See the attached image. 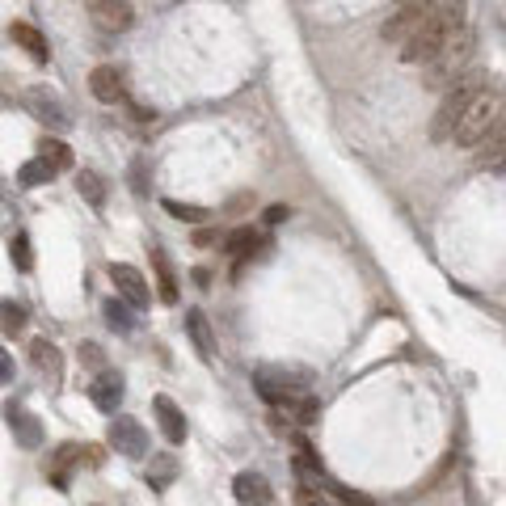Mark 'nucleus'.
<instances>
[{
	"mask_svg": "<svg viewBox=\"0 0 506 506\" xmlns=\"http://www.w3.org/2000/svg\"><path fill=\"white\" fill-rule=\"evenodd\" d=\"M38 152H43V160H51L55 169H68L72 165V148L64 140H43L38 144Z\"/></svg>",
	"mask_w": 506,
	"mask_h": 506,
	"instance_id": "a878e982",
	"label": "nucleus"
},
{
	"mask_svg": "<svg viewBox=\"0 0 506 506\" xmlns=\"http://www.w3.org/2000/svg\"><path fill=\"white\" fill-rule=\"evenodd\" d=\"M481 85H489L486 72H464V76H460L452 89H443V102H439V110H435V127H431L439 140H448V136H452V122L460 119V110L469 105V97Z\"/></svg>",
	"mask_w": 506,
	"mask_h": 506,
	"instance_id": "7ed1b4c3",
	"label": "nucleus"
},
{
	"mask_svg": "<svg viewBox=\"0 0 506 506\" xmlns=\"http://www.w3.org/2000/svg\"><path fill=\"white\" fill-rule=\"evenodd\" d=\"M333 498H338V506H380V502H371V498L354 494V489H342V486H333Z\"/></svg>",
	"mask_w": 506,
	"mask_h": 506,
	"instance_id": "c756f323",
	"label": "nucleus"
},
{
	"mask_svg": "<svg viewBox=\"0 0 506 506\" xmlns=\"http://www.w3.org/2000/svg\"><path fill=\"white\" fill-rule=\"evenodd\" d=\"M186 333L194 338L199 354L211 363V359H215V338H211V321H207V313H203V308H191V313H186Z\"/></svg>",
	"mask_w": 506,
	"mask_h": 506,
	"instance_id": "2eb2a0df",
	"label": "nucleus"
},
{
	"mask_svg": "<svg viewBox=\"0 0 506 506\" xmlns=\"http://www.w3.org/2000/svg\"><path fill=\"white\" fill-rule=\"evenodd\" d=\"M76 191L85 194V199H89V203H93V207H102V203H105L102 177H97V174H89V169H85V174H76Z\"/></svg>",
	"mask_w": 506,
	"mask_h": 506,
	"instance_id": "bb28decb",
	"label": "nucleus"
},
{
	"mask_svg": "<svg viewBox=\"0 0 506 506\" xmlns=\"http://www.w3.org/2000/svg\"><path fill=\"white\" fill-rule=\"evenodd\" d=\"M258 245H262V237H258L253 228H232L224 237V253L232 262H249V258L258 253Z\"/></svg>",
	"mask_w": 506,
	"mask_h": 506,
	"instance_id": "4468645a",
	"label": "nucleus"
},
{
	"mask_svg": "<svg viewBox=\"0 0 506 506\" xmlns=\"http://www.w3.org/2000/svg\"><path fill=\"white\" fill-rule=\"evenodd\" d=\"M110 443H114L119 455H127V460H144V455H148V431H144L136 418H127V414H119V418L110 422Z\"/></svg>",
	"mask_w": 506,
	"mask_h": 506,
	"instance_id": "423d86ee",
	"label": "nucleus"
},
{
	"mask_svg": "<svg viewBox=\"0 0 506 506\" xmlns=\"http://www.w3.org/2000/svg\"><path fill=\"white\" fill-rule=\"evenodd\" d=\"M502 114H506V97H502V89L489 81V85L477 89L469 97V105L460 110V119L452 122V136H448V140L460 144V148H477V144L502 122Z\"/></svg>",
	"mask_w": 506,
	"mask_h": 506,
	"instance_id": "f03ea898",
	"label": "nucleus"
},
{
	"mask_svg": "<svg viewBox=\"0 0 506 506\" xmlns=\"http://www.w3.org/2000/svg\"><path fill=\"white\" fill-rule=\"evenodd\" d=\"M152 270H157V296L160 304H177V275L169 258H165V249H152Z\"/></svg>",
	"mask_w": 506,
	"mask_h": 506,
	"instance_id": "a211bd4d",
	"label": "nucleus"
},
{
	"mask_svg": "<svg viewBox=\"0 0 506 506\" xmlns=\"http://www.w3.org/2000/svg\"><path fill=\"white\" fill-rule=\"evenodd\" d=\"M477 148H481V152H477V160H481V165H489V160H502V157H506V114H502V122H498V127L489 131L486 140L477 144Z\"/></svg>",
	"mask_w": 506,
	"mask_h": 506,
	"instance_id": "412c9836",
	"label": "nucleus"
},
{
	"mask_svg": "<svg viewBox=\"0 0 506 506\" xmlns=\"http://www.w3.org/2000/svg\"><path fill=\"white\" fill-rule=\"evenodd\" d=\"M435 4H439V0H401V9L385 21V30H380V35H385L388 43H397V47H401L405 38L414 35L426 18H431V9H435Z\"/></svg>",
	"mask_w": 506,
	"mask_h": 506,
	"instance_id": "39448f33",
	"label": "nucleus"
},
{
	"mask_svg": "<svg viewBox=\"0 0 506 506\" xmlns=\"http://www.w3.org/2000/svg\"><path fill=\"white\" fill-rule=\"evenodd\" d=\"M9 258H13V266H18L21 275L35 266V253H30V237H26V232H18V237H13V245H9Z\"/></svg>",
	"mask_w": 506,
	"mask_h": 506,
	"instance_id": "cd10ccee",
	"label": "nucleus"
},
{
	"mask_svg": "<svg viewBox=\"0 0 506 506\" xmlns=\"http://www.w3.org/2000/svg\"><path fill=\"white\" fill-rule=\"evenodd\" d=\"M76 354H81V363H102V346H93V342H81V350H76Z\"/></svg>",
	"mask_w": 506,
	"mask_h": 506,
	"instance_id": "7c9ffc66",
	"label": "nucleus"
},
{
	"mask_svg": "<svg viewBox=\"0 0 506 506\" xmlns=\"http://www.w3.org/2000/svg\"><path fill=\"white\" fill-rule=\"evenodd\" d=\"M13 380V359H9V350L0 346V385H9Z\"/></svg>",
	"mask_w": 506,
	"mask_h": 506,
	"instance_id": "2f4dec72",
	"label": "nucleus"
},
{
	"mask_svg": "<svg viewBox=\"0 0 506 506\" xmlns=\"http://www.w3.org/2000/svg\"><path fill=\"white\" fill-rule=\"evenodd\" d=\"M9 35H13V43H18L21 51H30V59H35V64H47V59H51V51H47V38L38 35L35 26L18 21V26H13Z\"/></svg>",
	"mask_w": 506,
	"mask_h": 506,
	"instance_id": "6ab92c4d",
	"label": "nucleus"
},
{
	"mask_svg": "<svg viewBox=\"0 0 506 506\" xmlns=\"http://www.w3.org/2000/svg\"><path fill=\"white\" fill-rule=\"evenodd\" d=\"M89 89H93V97L105 102V105H114V102L127 97V89H122V72L110 68V64H102V68L89 72Z\"/></svg>",
	"mask_w": 506,
	"mask_h": 506,
	"instance_id": "9b49d317",
	"label": "nucleus"
},
{
	"mask_svg": "<svg viewBox=\"0 0 506 506\" xmlns=\"http://www.w3.org/2000/svg\"><path fill=\"white\" fill-rule=\"evenodd\" d=\"M152 409H157L160 435L169 439V443H186V414H182L169 397H152Z\"/></svg>",
	"mask_w": 506,
	"mask_h": 506,
	"instance_id": "f8f14e48",
	"label": "nucleus"
},
{
	"mask_svg": "<svg viewBox=\"0 0 506 506\" xmlns=\"http://www.w3.org/2000/svg\"><path fill=\"white\" fill-rule=\"evenodd\" d=\"M102 316H105V325H110L114 333H136V325H140V321H136V308H131L122 296L119 300H105Z\"/></svg>",
	"mask_w": 506,
	"mask_h": 506,
	"instance_id": "f3484780",
	"label": "nucleus"
},
{
	"mask_svg": "<svg viewBox=\"0 0 506 506\" xmlns=\"http://www.w3.org/2000/svg\"><path fill=\"white\" fill-rule=\"evenodd\" d=\"M26 105H30V110H35L38 119L43 122H51V127H64V105L55 102V97H47V93H43V89H30V97H26Z\"/></svg>",
	"mask_w": 506,
	"mask_h": 506,
	"instance_id": "aec40b11",
	"label": "nucleus"
},
{
	"mask_svg": "<svg viewBox=\"0 0 506 506\" xmlns=\"http://www.w3.org/2000/svg\"><path fill=\"white\" fill-rule=\"evenodd\" d=\"M55 174H59V169H55L51 160L38 157V160H26V165H21V169H18V182H21V186H47Z\"/></svg>",
	"mask_w": 506,
	"mask_h": 506,
	"instance_id": "4be33fe9",
	"label": "nucleus"
},
{
	"mask_svg": "<svg viewBox=\"0 0 506 506\" xmlns=\"http://www.w3.org/2000/svg\"><path fill=\"white\" fill-rule=\"evenodd\" d=\"M464 30H469V4H464V0H439L435 9H431V18L401 43V59L405 64H431V59H439Z\"/></svg>",
	"mask_w": 506,
	"mask_h": 506,
	"instance_id": "f257e3e1",
	"label": "nucleus"
},
{
	"mask_svg": "<svg viewBox=\"0 0 506 506\" xmlns=\"http://www.w3.org/2000/svg\"><path fill=\"white\" fill-rule=\"evenodd\" d=\"M110 279H114V287H119V296L127 300L131 308H148V300H152V292H148V283H144V275L136 270V266L114 262V266H110Z\"/></svg>",
	"mask_w": 506,
	"mask_h": 506,
	"instance_id": "6e6552de",
	"label": "nucleus"
},
{
	"mask_svg": "<svg viewBox=\"0 0 506 506\" xmlns=\"http://www.w3.org/2000/svg\"><path fill=\"white\" fill-rule=\"evenodd\" d=\"M174 477H177V460H174V455H157V460H152V469H148V486L165 489Z\"/></svg>",
	"mask_w": 506,
	"mask_h": 506,
	"instance_id": "393cba45",
	"label": "nucleus"
},
{
	"mask_svg": "<svg viewBox=\"0 0 506 506\" xmlns=\"http://www.w3.org/2000/svg\"><path fill=\"white\" fill-rule=\"evenodd\" d=\"M89 18H93V26L105 30V35H122V30H131L136 9H131L127 0H93V4H89Z\"/></svg>",
	"mask_w": 506,
	"mask_h": 506,
	"instance_id": "0eeeda50",
	"label": "nucleus"
},
{
	"mask_svg": "<svg viewBox=\"0 0 506 506\" xmlns=\"http://www.w3.org/2000/svg\"><path fill=\"white\" fill-rule=\"evenodd\" d=\"M76 455H81V448H59V455H55V464L47 469V477H51L59 489H68V469L76 464Z\"/></svg>",
	"mask_w": 506,
	"mask_h": 506,
	"instance_id": "b1692460",
	"label": "nucleus"
},
{
	"mask_svg": "<svg viewBox=\"0 0 506 506\" xmlns=\"http://www.w3.org/2000/svg\"><path fill=\"white\" fill-rule=\"evenodd\" d=\"M122 397H127V388H122L119 371H97V380L89 385V401L97 405L102 414H119Z\"/></svg>",
	"mask_w": 506,
	"mask_h": 506,
	"instance_id": "1a4fd4ad",
	"label": "nucleus"
},
{
	"mask_svg": "<svg viewBox=\"0 0 506 506\" xmlns=\"http://www.w3.org/2000/svg\"><path fill=\"white\" fill-rule=\"evenodd\" d=\"M4 414H9V422H13V435H18L21 448H43V426H38L35 414H26V409H18V401L4 405Z\"/></svg>",
	"mask_w": 506,
	"mask_h": 506,
	"instance_id": "ddd939ff",
	"label": "nucleus"
},
{
	"mask_svg": "<svg viewBox=\"0 0 506 506\" xmlns=\"http://www.w3.org/2000/svg\"><path fill=\"white\" fill-rule=\"evenodd\" d=\"M469 59H472V30H464V35L448 47V51L439 55V59L426 64V89H452L455 81L464 76Z\"/></svg>",
	"mask_w": 506,
	"mask_h": 506,
	"instance_id": "20e7f679",
	"label": "nucleus"
},
{
	"mask_svg": "<svg viewBox=\"0 0 506 506\" xmlns=\"http://www.w3.org/2000/svg\"><path fill=\"white\" fill-rule=\"evenodd\" d=\"M30 359H35V367L43 371V376L64 380V359H59L55 342H47V338H35V342H30Z\"/></svg>",
	"mask_w": 506,
	"mask_h": 506,
	"instance_id": "dca6fc26",
	"label": "nucleus"
},
{
	"mask_svg": "<svg viewBox=\"0 0 506 506\" xmlns=\"http://www.w3.org/2000/svg\"><path fill=\"white\" fill-rule=\"evenodd\" d=\"M26 330V308L13 304V300H0V333L4 338H18Z\"/></svg>",
	"mask_w": 506,
	"mask_h": 506,
	"instance_id": "5701e85b",
	"label": "nucleus"
},
{
	"mask_svg": "<svg viewBox=\"0 0 506 506\" xmlns=\"http://www.w3.org/2000/svg\"><path fill=\"white\" fill-rule=\"evenodd\" d=\"M165 211L177 215V220H186V224H199V220H207L211 211L207 207H194V203H177V199H165Z\"/></svg>",
	"mask_w": 506,
	"mask_h": 506,
	"instance_id": "c85d7f7f",
	"label": "nucleus"
},
{
	"mask_svg": "<svg viewBox=\"0 0 506 506\" xmlns=\"http://www.w3.org/2000/svg\"><path fill=\"white\" fill-rule=\"evenodd\" d=\"M232 498L241 506H270V481H266L262 472H237V481H232Z\"/></svg>",
	"mask_w": 506,
	"mask_h": 506,
	"instance_id": "9d476101",
	"label": "nucleus"
},
{
	"mask_svg": "<svg viewBox=\"0 0 506 506\" xmlns=\"http://www.w3.org/2000/svg\"><path fill=\"white\" fill-rule=\"evenodd\" d=\"M283 220H292V211L283 207V203H275V207H266V224H283Z\"/></svg>",
	"mask_w": 506,
	"mask_h": 506,
	"instance_id": "473e14b6",
	"label": "nucleus"
}]
</instances>
